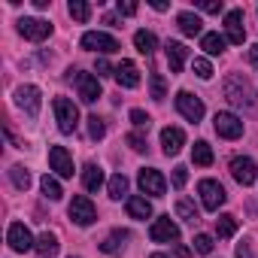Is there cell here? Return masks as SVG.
Wrapping results in <instances>:
<instances>
[{
  "label": "cell",
  "instance_id": "obj_48",
  "mask_svg": "<svg viewBox=\"0 0 258 258\" xmlns=\"http://www.w3.org/2000/svg\"><path fill=\"white\" fill-rule=\"evenodd\" d=\"M176 255H179V258H188V255H191V252H188V249H185V246H176Z\"/></svg>",
  "mask_w": 258,
  "mask_h": 258
},
{
  "label": "cell",
  "instance_id": "obj_50",
  "mask_svg": "<svg viewBox=\"0 0 258 258\" xmlns=\"http://www.w3.org/2000/svg\"><path fill=\"white\" fill-rule=\"evenodd\" d=\"M70 258H73V255H70Z\"/></svg>",
  "mask_w": 258,
  "mask_h": 258
},
{
  "label": "cell",
  "instance_id": "obj_38",
  "mask_svg": "<svg viewBox=\"0 0 258 258\" xmlns=\"http://www.w3.org/2000/svg\"><path fill=\"white\" fill-rule=\"evenodd\" d=\"M195 73H198V79H210V76H213L210 61H207V58H195Z\"/></svg>",
  "mask_w": 258,
  "mask_h": 258
},
{
  "label": "cell",
  "instance_id": "obj_42",
  "mask_svg": "<svg viewBox=\"0 0 258 258\" xmlns=\"http://www.w3.org/2000/svg\"><path fill=\"white\" fill-rule=\"evenodd\" d=\"M118 16H134L137 13V4H131V0H118Z\"/></svg>",
  "mask_w": 258,
  "mask_h": 258
},
{
  "label": "cell",
  "instance_id": "obj_28",
  "mask_svg": "<svg viewBox=\"0 0 258 258\" xmlns=\"http://www.w3.org/2000/svg\"><path fill=\"white\" fill-rule=\"evenodd\" d=\"M225 37H219V34H204L201 37V49L207 52V55H222L225 52Z\"/></svg>",
  "mask_w": 258,
  "mask_h": 258
},
{
  "label": "cell",
  "instance_id": "obj_44",
  "mask_svg": "<svg viewBox=\"0 0 258 258\" xmlns=\"http://www.w3.org/2000/svg\"><path fill=\"white\" fill-rule=\"evenodd\" d=\"M237 258H252V252H249V243H240V246H237Z\"/></svg>",
  "mask_w": 258,
  "mask_h": 258
},
{
  "label": "cell",
  "instance_id": "obj_13",
  "mask_svg": "<svg viewBox=\"0 0 258 258\" xmlns=\"http://www.w3.org/2000/svg\"><path fill=\"white\" fill-rule=\"evenodd\" d=\"M19 34L25 40H34V43H43L49 34H52V25L43 22V19H22L19 22Z\"/></svg>",
  "mask_w": 258,
  "mask_h": 258
},
{
  "label": "cell",
  "instance_id": "obj_5",
  "mask_svg": "<svg viewBox=\"0 0 258 258\" xmlns=\"http://www.w3.org/2000/svg\"><path fill=\"white\" fill-rule=\"evenodd\" d=\"M198 195H201V204H204V210H210V213H216L222 204H225V188H222V182H216V179H201V185H198Z\"/></svg>",
  "mask_w": 258,
  "mask_h": 258
},
{
  "label": "cell",
  "instance_id": "obj_27",
  "mask_svg": "<svg viewBox=\"0 0 258 258\" xmlns=\"http://www.w3.org/2000/svg\"><path fill=\"white\" fill-rule=\"evenodd\" d=\"M176 216H179L182 222H188V225H198V222H201V213H198V207H195L188 198H179V201H176Z\"/></svg>",
  "mask_w": 258,
  "mask_h": 258
},
{
  "label": "cell",
  "instance_id": "obj_8",
  "mask_svg": "<svg viewBox=\"0 0 258 258\" xmlns=\"http://www.w3.org/2000/svg\"><path fill=\"white\" fill-rule=\"evenodd\" d=\"M70 219H73L79 228H88V225L97 219V210H94V204H91L85 195H76V198L70 201Z\"/></svg>",
  "mask_w": 258,
  "mask_h": 258
},
{
  "label": "cell",
  "instance_id": "obj_1",
  "mask_svg": "<svg viewBox=\"0 0 258 258\" xmlns=\"http://www.w3.org/2000/svg\"><path fill=\"white\" fill-rule=\"evenodd\" d=\"M225 97L234 106H252L255 103V88H252V82L243 73H234V76L225 79Z\"/></svg>",
  "mask_w": 258,
  "mask_h": 258
},
{
  "label": "cell",
  "instance_id": "obj_36",
  "mask_svg": "<svg viewBox=\"0 0 258 258\" xmlns=\"http://www.w3.org/2000/svg\"><path fill=\"white\" fill-rule=\"evenodd\" d=\"M195 252L210 255V252H213V237H210V234H198V237H195Z\"/></svg>",
  "mask_w": 258,
  "mask_h": 258
},
{
  "label": "cell",
  "instance_id": "obj_34",
  "mask_svg": "<svg viewBox=\"0 0 258 258\" xmlns=\"http://www.w3.org/2000/svg\"><path fill=\"white\" fill-rule=\"evenodd\" d=\"M149 88H152V100H164V94H167V82H164L161 73H152V76H149Z\"/></svg>",
  "mask_w": 258,
  "mask_h": 258
},
{
  "label": "cell",
  "instance_id": "obj_40",
  "mask_svg": "<svg viewBox=\"0 0 258 258\" xmlns=\"http://www.w3.org/2000/svg\"><path fill=\"white\" fill-rule=\"evenodd\" d=\"M185 182H188V167H182V164H179V167H173V185H176V188H182Z\"/></svg>",
  "mask_w": 258,
  "mask_h": 258
},
{
  "label": "cell",
  "instance_id": "obj_21",
  "mask_svg": "<svg viewBox=\"0 0 258 258\" xmlns=\"http://www.w3.org/2000/svg\"><path fill=\"white\" fill-rule=\"evenodd\" d=\"M58 249H61V243H58V237L55 234H40L37 237V246H34V252L40 255V258H52V255H58Z\"/></svg>",
  "mask_w": 258,
  "mask_h": 258
},
{
  "label": "cell",
  "instance_id": "obj_3",
  "mask_svg": "<svg viewBox=\"0 0 258 258\" xmlns=\"http://www.w3.org/2000/svg\"><path fill=\"white\" fill-rule=\"evenodd\" d=\"M82 49L100 52V55H112V52H118L121 46H118L115 37H109V34H103V31H88V34H82Z\"/></svg>",
  "mask_w": 258,
  "mask_h": 258
},
{
  "label": "cell",
  "instance_id": "obj_22",
  "mask_svg": "<svg viewBox=\"0 0 258 258\" xmlns=\"http://www.w3.org/2000/svg\"><path fill=\"white\" fill-rule=\"evenodd\" d=\"M176 25H179V31H182L185 37H198V34L204 31V22H201L195 13H179V16H176Z\"/></svg>",
  "mask_w": 258,
  "mask_h": 258
},
{
  "label": "cell",
  "instance_id": "obj_25",
  "mask_svg": "<svg viewBox=\"0 0 258 258\" xmlns=\"http://www.w3.org/2000/svg\"><path fill=\"white\" fill-rule=\"evenodd\" d=\"M134 46H137L140 55H152V52L158 49V40H155L152 31H137V34H134Z\"/></svg>",
  "mask_w": 258,
  "mask_h": 258
},
{
  "label": "cell",
  "instance_id": "obj_19",
  "mask_svg": "<svg viewBox=\"0 0 258 258\" xmlns=\"http://www.w3.org/2000/svg\"><path fill=\"white\" fill-rule=\"evenodd\" d=\"M167 64H170V73H179L182 67H185V58H188V49L182 46V43H176V40H170L167 46Z\"/></svg>",
  "mask_w": 258,
  "mask_h": 258
},
{
  "label": "cell",
  "instance_id": "obj_39",
  "mask_svg": "<svg viewBox=\"0 0 258 258\" xmlns=\"http://www.w3.org/2000/svg\"><path fill=\"white\" fill-rule=\"evenodd\" d=\"M131 121H134L137 127H146V131H149V124H152L149 112H143V109H131Z\"/></svg>",
  "mask_w": 258,
  "mask_h": 258
},
{
  "label": "cell",
  "instance_id": "obj_35",
  "mask_svg": "<svg viewBox=\"0 0 258 258\" xmlns=\"http://www.w3.org/2000/svg\"><path fill=\"white\" fill-rule=\"evenodd\" d=\"M103 134H106V124H103V118H97V115H88V137H91V140H103Z\"/></svg>",
  "mask_w": 258,
  "mask_h": 258
},
{
  "label": "cell",
  "instance_id": "obj_47",
  "mask_svg": "<svg viewBox=\"0 0 258 258\" xmlns=\"http://www.w3.org/2000/svg\"><path fill=\"white\" fill-rule=\"evenodd\" d=\"M103 25H112V28H118V19H115V16H106V19H103Z\"/></svg>",
  "mask_w": 258,
  "mask_h": 258
},
{
  "label": "cell",
  "instance_id": "obj_23",
  "mask_svg": "<svg viewBox=\"0 0 258 258\" xmlns=\"http://www.w3.org/2000/svg\"><path fill=\"white\" fill-rule=\"evenodd\" d=\"M127 237H131V234H127V231L115 228V231H112V234H109V237H106V240L100 243V249H103L106 255H118V252L124 249V240H127Z\"/></svg>",
  "mask_w": 258,
  "mask_h": 258
},
{
  "label": "cell",
  "instance_id": "obj_14",
  "mask_svg": "<svg viewBox=\"0 0 258 258\" xmlns=\"http://www.w3.org/2000/svg\"><path fill=\"white\" fill-rule=\"evenodd\" d=\"M16 103L34 118V115L40 112V103H43V100H40V88H37V85H19V88H16Z\"/></svg>",
  "mask_w": 258,
  "mask_h": 258
},
{
  "label": "cell",
  "instance_id": "obj_17",
  "mask_svg": "<svg viewBox=\"0 0 258 258\" xmlns=\"http://www.w3.org/2000/svg\"><path fill=\"white\" fill-rule=\"evenodd\" d=\"M112 76H115V82H118L121 88H137V85H140V67H137L134 61H121Z\"/></svg>",
  "mask_w": 258,
  "mask_h": 258
},
{
  "label": "cell",
  "instance_id": "obj_7",
  "mask_svg": "<svg viewBox=\"0 0 258 258\" xmlns=\"http://www.w3.org/2000/svg\"><path fill=\"white\" fill-rule=\"evenodd\" d=\"M213 127H216V134L225 137V140H237V137H243V121H240L234 112H216Z\"/></svg>",
  "mask_w": 258,
  "mask_h": 258
},
{
  "label": "cell",
  "instance_id": "obj_10",
  "mask_svg": "<svg viewBox=\"0 0 258 258\" xmlns=\"http://www.w3.org/2000/svg\"><path fill=\"white\" fill-rule=\"evenodd\" d=\"M7 243H10V249H16V252H31V249L37 246V240L31 237V231L25 228V222H13V225H10Z\"/></svg>",
  "mask_w": 258,
  "mask_h": 258
},
{
  "label": "cell",
  "instance_id": "obj_30",
  "mask_svg": "<svg viewBox=\"0 0 258 258\" xmlns=\"http://www.w3.org/2000/svg\"><path fill=\"white\" fill-rule=\"evenodd\" d=\"M67 13H70L79 25H85V22L91 19V7L85 4V0H70V4H67Z\"/></svg>",
  "mask_w": 258,
  "mask_h": 258
},
{
  "label": "cell",
  "instance_id": "obj_20",
  "mask_svg": "<svg viewBox=\"0 0 258 258\" xmlns=\"http://www.w3.org/2000/svg\"><path fill=\"white\" fill-rule=\"evenodd\" d=\"M124 207H127V216H131V219H140V222L152 216V204H149L146 198H140V195L127 198V204H124Z\"/></svg>",
  "mask_w": 258,
  "mask_h": 258
},
{
  "label": "cell",
  "instance_id": "obj_24",
  "mask_svg": "<svg viewBox=\"0 0 258 258\" xmlns=\"http://www.w3.org/2000/svg\"><path fill=\"white\" fill-rule=\"evenodd\" d=\"M82 185H85L88 191H97V188L103 185V170H100L97 164H85V167H82Z\"/></svg>",
  "mask_w": 258,
  "mask_h": 258
},
{
  "label": "cell",
  "instance_id": "obj_32",
  "mask_svg": "<svg viewBox=\"0 0 258 258\" xmlns=\"http://www.w3.org/2000/svg\"><path fill=\"white\" fill-rule=\"evenodd\" d=\"M40 188H43V195H46L49 201H61V195H64V191H61V182H58L55 176H49V173L40 179Z\"/></svg>",
  "mask_w": 258,
  "mask_h": 258
},
{
  "label": "cell",
  "instance_id": "obj_37",
  "mask_svg": "<svg viewBox=\"0 0 258 258\" xmlns=\"http://www.w3.org/2000/svg\"><path fill=\"white\" fill-rule=\"evenodd\" d=\"M127 146H131L134 152H146V137L140 131H131V134H127Z\"/></svg>",
  "mask_w": 258,
  "mask_h": 258
},
{
  "label": "cell",
  "instance_id": "obj_45",
  "mask_svg": "<svg viewBox=\"0 0 258 258\" xmlns=\"http://www.w3.org/2000/svg\"><path fill=\"white\" fill-rule=\"evenodd\" d=\"M249 64H252V67H258V46H252V49H249Z\"/></svg>",
  "mask_w": 258,
  "mask_h": 258
},
{
  "label": "cell",
  "instance_id": "obj_33",
  "mask_svg": "<svg viewBox=\"0 0 258 258\" xmlns=\"http://www.w3.org/2000/svg\"><path fill=\"white\" fill-rule=\"evenodd\" d=\"M234 231H237V219H234V216H228V213H225V216H219V219H216V234H219L222 240L234 237Z\"/></svg>",
  "mask_w": 258,
  "mask_h": 258
},
{
  "label": "cell",
  "instance_id": "obj_31",
  "mask_svg": "<svg viewBox=\"0 0 258 258\" xmlns=\"http://www.w3.org/2000/svg\"><path fill=\"white\" fill-rule=\"evenodd\" d=\"M10 179H13V185H16L19 191H28V188H31V173H28L22 164L10 167Z\"/></svg>",
  "mask_w": 258,
  "mask_h": 258
},
{
  "label": "cell",
  "instance_id": "obj_12",
  "mask_svg": "<svg viewBox=\"0 0 258 258\" xmlns=\"http://www.w3.org/2000/svg\"><path fill=\"white\" fill-rule=\"evenodd\" d=\"M231 176H234L240 185H252V182H255V176H258V167H255V161H252V158L237 155V158H231Z\"/></svg>",
  "mask_w": 258,
  "mask_h": 258
},
{
  "label": "cell",
  "instance_id": "obj_49",
  "mask_svg": "<svg viewBox=\"0 0 258 258\" xmlns=\"http://www.w3.org/2000/svg\"><path fill=\"white\" fill-rule=\"evenodd\" d=\"M149 258H167V255H164V252H155V255H149Z\"/></svg>",
  "mask_w": 258,
  "mask_h": 258
},
{
  "label": "cell",
  "instance_id": "obj_26",
  "mask_svg": "<svg viewBox=\"0 0 258 258\" xmlns=\"http://www.w3.org/2000/svg\"><path fill=\"white\" fill-rule=\"evenodd\" d=\"M191 161H195L198 167H210V164H213V149H210L207 140H198V143L191 146Z\"/></svg>",
  "mask_w": 258,
  "mask_h": 258
},
{
  "label": "cell",
  "instance_id": "obj_4",
  "mask_svg": "<svg viewBox=\"0 0 258 258\" xmlns=\"http://www.w3.org/2000/svg\"><path fill=\"white\" fill-rule=\"evenodd\" d=\"M70 79L76 82L79 97H82L85 103H94V100L100 97V76H94V73H82V70H70Z\"/></svg>",
  "mask_w": 258,
  "mask_h": 258
},
{
  "label": "cell",
  "instance_id": "obj_41",
  "mask_svg": "<svg viewBox=\"0 0 258 258\" xmlns=\"http://www.w3.org/2000/svg\"><path fill=\"white\" fill-rule=\"evenodd\" d=\"M198 10H204V13H222V0H198Z\"/></svg>",
  "mask_w": 258,
  "mask_h": 258
},
{
  "label": "cell",
  "instance_id": "obj_29",
  "mask_svg": "<svg viewBox=\"0 0 258 258\" xmlns=\"http://www.w3.org/2000/svg\"><path fill=\"white\" fill-rule=\"evenodd\" d=\"M106 191H109V198H112V201H121V198L127 195V176H124V173H115V176L109 179Z\"/></svg>",
  "mask_w": 258,
  "mask_h": 258
},
{
  "label": "cell",
  "instance_id": "obj_46",
  "mask_svg": "<svg viewBox=\"0 0 258 258\" xmlns=\"http://www.w3.org/2000/svg\"><path fill=\"white\" fill-rule=\"evenodd\" d=\"M149 7H152V10H158V13H164V10H167V4H164V0H152Z\"/></svg>",
  "mask_w": 258,
  "mask_h": 258
},
{
  "label": "cell",
  "instance_id": "obj_16",
  "mask_svg": "<svg viewBox=\"0 0 258 258\" xmlns=\"http://www.w3.org/2000/svg\"><path fill=\"white\" fill-rule=\"evenodd\" d=\"M49 164H52V170H55L61 179H70V176H73V158H70V152H67L64 146H52V149H49Z\"/></svg>",
  "mask_w": 258,
  "mask_h": 258
},
{
  "label": "cell",
  "instance_id": "obj_2",
  "mask_svg": "<svg viewBox=\"0 0 258 258\" xmlns=\"http://www.w3.org/2000/svg\"><path fill=\"white\" fill-rule=\"evenodd\" d=\"M52 109H55V121H58V131L61 134H73L76 124H79V109L70 97H55L52 100Z\"/></svg>",
  "mask_w": 258,
  "mask_h": 258
},
{
  "label": "cell",
  "instance_id": "obj_11",
  "mask_svg": "<svg viewBox=\"0 0 258 258\" xmlns=\"http://www.w3.org/2000/svg\"><path fill=\"white\" fill-rule=\"evenodd\" d=\"M149 237H152L155 243H176V240H179V228H176V222H173L170 216H161V219L152 222Z\"/></svg>",
  "mask_w": 258,
  "mask_h": 258
},
{
  "label": "cell",
  "instance_id": "obj_6",
  "mask_svg": "<svg viewBox=\"0 0 258 258\" xmlns=\"http://www.w3.org/2000/svg\"><path fill=\"white\" fill-rule=\"evenodd\" d=\"M176 109H179V115L188 118L191 124H198V121L204 118V100L195 97L191 91H179V94H176Z\"/></svg>",
  "mask_w": 258,
  "mask_h": 258
},
{
  "label": "cell",
  "instance_id": "obj_18",
  "mask_svg": "<svg viewBox=\"0 0 258 258\" xmlns=\"http://www.w3.org/2000/svg\"><path fill=\"white\" fill-rule=\"evenodd\" d=\"M182 146H185V134L179 131V127H164V131H161V149H164V155H179Z\"/></svg>",
  "mask_w": 258,
  "mask_h": 258
},
{
  "label": "cell",
  "instance_id": "obj_9",
  "mask_svg": "<svg viewBox=\"0 0 258 258\" xmlns=\"http://www.w3.org/2000/svg\"><path fill=\"white\" fill-rule=\"evenodd\" d=\"M137 182H140L143 195H152V198H161V195L167 191V179H164L155 167H143L140 176H137Z\"/></svg>",
  "mask_w": 258,
  "mask_h": 258
},
{
  "label": "cell",
  "instance_id": "obj_43",
  "mask_svg": "<svg viewBox=\"0 0 258 258\" xmlns=\"http://www.w3.org/2000/svg\"><path fill=\"white\" fill-rule=\"evenodd\" d=\"M109 70H112V67H109V61H103V58H100V61H97V76H106ZM112 73H115V70H112Z\"/></svg>",
  "mask_w": 258,
  "mask_h": 258
},
{
  "label": "cell",
  "instance_id": "obj_15",
  "mask_svg": "<svg viewBox=\"0 0 258 258\" xmlns=\"http://www.w3.org/2000/svg\"><path fill=\"white\" fill-rule=\"evenodd\" d=\"M225 34H228V43H234V46H243V40H246V28H243V10H231V13H225Z\"/></svg>",
  "mask_w": 258,
  "mask_h": 258
}]
</instances>
